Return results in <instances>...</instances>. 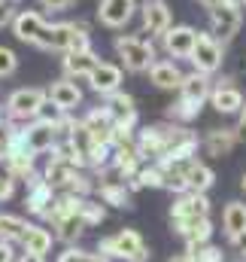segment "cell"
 Returning a JSON list of instances; mask_svg holds the SVG:
<instances>
[{
  "label": "cell",
  "instance_id": "cell-1",
  "mask_svg": "<svg viewBox=\"0 0 246 262\" xmlns=\"http://www.w3.org/2000/svg\"><path fill=\"white\" fill-rule=\"evenodd\" d=\"M210 92H213V79L210 76H204L198 70L185 73L183 85L177 92V101L167 107V122H177V125L194 122L198 113H201V107L210 101Z\"/></svg>",
  "mask_w": 246,
  "mask_h": 262
},
{
  "label": "cell",
  "instance_id": "cell-2",
  "mask_svg": "<svg viewBox=\"0 0 246 262\" xmlns=\"http://www.w3.org/2000/svg\"><path fill=\"white\" fill-rule=\"evenodd\" d=\"M91 46V34L88 25L82 21H49L43 37L37 40V49L43 52H73V49H88Z\"/></svg>",
  "mask_w": 246,
  "mask_h": 262
},
{
  "label": "cell",
  "instance_id": "cell-3",
  "mask_svg": "<svg viewBox=\"0 0 246 262\" xmlns=\"http://www.w3.org/2000/svg\"><path fill=\"white\" fill-rule=\"evenodd\" d=\"M97 253L107 256L110 262H149V244L137 229H119L116 235L101 238Z\"/></svg>",
  "mask_w": 246,
  "mask_h": 262
},
{
  "label": "cell",
  "instance_id": "cell-4",
  "mask_svg": "<svg viewBox=\"0 0 246 262\" xmlns=\"http://www.w3.org/2000/svg\"><path fill=\"white\" fill-rule=\"evenodd\" d=\"M113 49L128 73H149V67L158 61L155 43L143 34H119L113 40Z\"/></svg>",
  "mask_w": 246,
  "mask_h": 262
},
{
  "label": "cell",
  "instance_id": "cell-5",
  "mask_svg": "<svg viewBox=\"0 0 246 262\" xmlns=\"http://www.w3.org/2000/svg\"><path fill=\"white\" fill-rule=\"evenodd\" d=\"M46 104H49L46 89H40V85H28V89H15V92L6 95V101H3V113H6V119H12L15 125H28V122H34V119L43 116Z\"/></svg>",
  "mask_w": 246,
  "mask_h": 262
},
{
  "label": "cell",
  "instance_id": "cell-6",
  "mask_svg": "<svg viewBox=\"0 0 246 262\" xmlns=\"http://www.w3.org/2000/svg\"><path fill=\"white\" fill-rule=\"evenodd\" d=\"M210 210H213V204L204 192H183L170 204V226H174V232H183L191 223L210 220Z\"/></svg>",
  "mask_w": 246,
  "mask_h": 262
},
{
  "label": "cell",
  "instance_id": "cell-7",
  "mask_svg": "<svg viewBox=\"0 0 246 262\" xmlns=\"http://www.w3.org/2000/svg\"><path fill=\"white\" fill-rule=\"evenodd\" d=\"M225 61V43H219L210 31H198V40H194V49L188 55V64L191 70L204 73V76H213Z\"/></svg>",
  "mask_w": 246,
  "mask_h": 262
},
{
  "label": "cell",
  "instance_id": "cell-8",
  "mask_svg": "<svg viewBox=\"0 0 246 262\" xmlns=\"http://www.w3.org/2000/svg\"><path fill=\"white\" fill-rule=\"evenodd\" d=\"M58 140H61V131H58V125H52L49 119H34V122L21 125V131H18V143L31 156H37V159L49 156Z\"/></svg>",
  "mask_w": 246,
  "mask_h": 262
},
{
  "label": "cell",
  "instance_id": "cell-9",
  "mask_svg": "<svg viewBox=\"0 0 246 262\" xmlns=\"http://www.w3.org/2000/svg\"><path fill=\"white\" fill-rule=\"evenodd\" d=\"M170 137H174V122L164 119L158 125H143L137 131V146L146 162H161L170 149Z\"/></svg>",
  "mask_w": 246,
  "mask_h": 262
},
{
  "label": "cell",
  "instance_id": "cell-10",
  "mask_svg": "<svg viewBox=\"0 0 246 262\" xmlns=\"http://www.w3.org/2000/svg\"><path fill=\"white\" fill-rule=\"evenodd\" d=\"M240 28H243V9H237L234 3H222V6H216V9H210V34L219 40V43H231L237 34H240Z\"/></svg>",
  "mask_w": 246,
  "mask_h": 262
},
{
  "label": "cell",
  "instance_id": "cell-11",
  "mask_svg": "<svg viewBox=\"0 0 246 262\" xmlns=\"http://www.w3.org/2000/svg\"><path fill=\"white\" fill-rule=\"evenodd\" d=\"M140 21H143L140 34H149V40H161L174 28V12L164 0H143L140 3Z\"/></svg>",
  "mask_w": 246,
  "mask_h": 262
},
{
  "label": "cell",
  "instance_id": "cell-12",
  "mask_svg": "<svg viewBox=\"0 0 246 262\" xmlns=\"http://www.w3.org/2000/svg\"><path fill=\"white\" fill-rule=\"evenodd\" d=\"M137 9H140V0H101L97 3V21L110 31H122L125 25H131Z\"/></svg>",
  "mask_w": 246,
  "mask_h": 262
},
{
  "label": "cell",
  "instance_id": "cell-13",
  "mask_svg": "<svg viewBox=\"0 0 246 262\" xmlns=\"http://www.w3.org/2000/svg\"><path fill=\"white\" fill-rule=\"evenodd\" d=\"M46 25H49V21H46V15H43L40 9H18L9 28H12V37H15L18 43L37 46V40L43 37Z\"/></svg>",
  "mask_w": 246,
  "mask_h": 262
},
{
  "label": "cell",
  "instance_id": "cell-14",
  "mask_svg": "<svg viewBox=\"0 0 246 262\" xmlns=\"http://www.w3.org/2000/svg\"><path fill=\"white\" fill-rule=\"evenodd\" d=\"M246 98L237 85H231V79H222V82H213V92H210V107L222 116H237L243 110Z\"/></svg>",
  "mask_w": 246,
  "mask_h": 262
},
{
  "label": "cell",
  "instance_id": "cell-15",
  "mask_svg": "<svg viewBox=\"0 0 246 262\" xmlns=\"http://www.w3.org/2000/svg\"><path fill=\"white\" fill-rule=\"evenodd\" d=\"M194 40H198V31L191 25H174L164 37H161V49L167 58L180 61V58H188L191 49H194Z\"/></svg>",
  "mask_w": 246,
  "mask_h": 262
},
{
  "label": "cell",
  "instance_id": "cell-16",
  "mask_svg": "<svg viewBox=\"0 0 246 262\" xmlns=\"http://www.w3.org/2000/svg\"><path fill=\"white\" fill-rule=\"evenodd\" d=\"M46 95H49V104L58 107V110H64V113H76V110L82 107V89H79V82L70 79V76L55 79V82L46 89Z\"/></svg>",
  "mask_w": 246,
  "mask_h": 262
},
{
  "label": "cell",
  "instance_id": "cell-17",
  "mask_svg": "<svg viewBox=\"0 0 246 262\" xmlns=\"http://www.w3.org/2000/svg\"><path fill=\"white\" fill-rule=\"evenodd\" d=\"M122 64H113V61H101V64L91 70V76L85 79L88 82V89L94 92V95H101V98H110L113 92H119L122 89Z\"/></svg>",
  "mask_w": 246,
  "mask_h": 262
},
{
  "label": "cell",
  "instance_id": "cell-18",
  "mask_svg": "<svg viewBox=\"0 0 246 262\" xmlns=\"http://www.w3.org/2000/svg\"><path fill=\"white\" fill-rule=\"evenodd\" d=\"M24 186H28V192H24V207H28V213H34V216H40V220H43V216H46V210L52 207V201H55L58 192L43 180V174H34Z\"/></svg>",
  "mask_w": 246,
  "mask_h": 262
},
{
  "label": "cell",
  "instance_id": "cell-19",
  "mask_svg": "<svg viewBox=\"0 0 246 262\" xmlns=\"http://www.w3.org/2000/svg\"><path fill=\"white\" fill-rule=\"evenodd\" d=\"M82 125L88 128V134L94 137L97 146H113V131H116V119L107 107H91L82 116Z\"/></svg>",
  "mask_w": 246,
  "mask_h": 262
},
{
  "label": "cell",
  "instance_id": "cell-20",
  "mask_svg": "<svg viewBox=\"0 0 246 262\" xmlns=\"http://www.w3.org/2000/svg\"><path fill=\"white\" fill-rule=\"evenodd\" d=\"M183 79H185V70L174 58H158L149 67V82L155 89H161V92H180Z\"/></svg>",
  "mask_w": 246,
  "mask_h": 262
},
{
  "label": "cell",
  "instance_id": "cell-21",
  "mask_svg": "<svg viewBox=\"0 0 246 262\" xmlns=\"http://www.w3.org/2000/svg\"><path fill=\"white\" fill-rule=\"evenodd\" d=\"M97 64H101V55L91 46L88 49H73V52H67L61 58V70H64V76H70V79H88Z\"/></svg>",
  "mask_w": 246,
  "mask_h": 262
},
{
  "label": "cell",
  "instance_id": "cell-22",
  "mask_svg": "<svg viewBox=\"0 0 246 262\" xmlns=\"http://www.w3.org/2000/svg\"><path fill=\"white\" fill-rule=\"evenodd\" d=\"M104 107L113 113V119H116V125H128V128H137V119H140V113H137V101H134V95H128V92H113L110 98H104Z\"/></svg>",
  "mask_w": 246,
  "mask_h": 262
},
{
  "label": "cell",
  "instance_id": "cell-23",
  "mask_svg": "<svg viewBox=\"0 0 246 262\" xmlns=\"http://www.w3.org/2000/svg\"><path fill=\"white\" fill-rule=\"evenodd\" d=\"M76 171H82V168H76V165H70V162H64V159H55V156H49V162L40 168L43 180H46L55 192H67V189H70Z\"/></svg>",
  "mask_w": 246,
  "mask_h": 262
},
{
  "label": "cell",
  "instance_id": "cell-24",
  "mask_svg": "<svg viewBox=\"0 0 246 262\" xmlns=\"http://www.w3.org/2000/svg\"><path fill=\"white\" fill-rule=\"evenodd\" d=\"M240 143L237 131L234 128H210L201 137V149L213 159H222V156H231V149Z\"/></svg>",
  "mask_w": 246,
  "mask_h": 262
},
{
  "label": "cell",
  "instance_id": "cell-25",
  "mask_svg": "<svg viewBox=\"0 0 246 262\" xmlns=\"http://www.w3.org/2000/svg\"><path fill=\"white\" fill-rule=\"evenodd\" d=\"M64 137H67V140H70V146L76 149V156H79L82 168H91V165H94V152H97L101 146L94 143V137H91V134H88V128L82 125V119H76Z\"/></svg>",
  "mask_w": 246,
  "mask_h": 262
},
{
  "label": "cell",
  "instance_id": "cell-26",
  "mask_svg": "<svg viewBox=\"0 0 246 262\" xmlns=\"http://www.w3.org/2000/svg\"><path fill=\"white\" fill-rule=\"evenodd\" d=\"M52 244H55V232L49 226H40V223H31L24 238H21V253H37V256H46L52 253Z\"/></svg>",
  "mask_w": 246,
  "mask_h": 262
},
{
  "label": "cell",
  "instance_id": "cell-27",
  "mask_svg": "<svg viewBox=\"0 0 246 262\" xmlns=\"http://www.w3.org/2000/svg\"><path fill=\"white\" fill-rule=\"evenodd\" d=\"M82 207V204H79ZM52 232H55V241H61V244H76L85 232H88V223L82 220V210H76V213H67V216H61L58 223H52L49 226Z\"/></svg>",
  "mask_w": 246,
  "mask_h": 262
},
{
  "label": "cell",
  "instance_id": "cell-28",
  "mask_svg": "<svg viewBox=\"0 0 246 262\" xmlns=\"http://www.w3.org/2000/svg\"><path fill=\"white\" fill-rule=\"evenodd\" d=\"M177 235L183 238L185 253H198L201 247L213 244V220H201V223H191L188 229H183V232H177Z\"/></svg>",
  "mask_w": 246,
  "mask_h": 262
},
{
  "label": "cell",
  "instance_id": "cell-29",
  "mask_svg": "<svg viewBox=\"0 0 246 262\" xmlns=\"http://www.w3.org/2000/svg\"><path fill=\"white\" fill-rule=\"evenodd\" d=\"M213 183H216V174H213V168L207 165V162H201V159H194L191 165H188V174H185V186H188V192H210L213 189Z\"/></svg>",
  "mask_w": 246,
  "mask_h": 262
},
{
  "label": "cell",
  "instance_id": "cell-30",
  "mask_svg": "<svg viewBox=\"0 0 246 262\" xmlns=\"http://www.w3.org/2000/svg\"><path fill=\"white\" fill-rule=\"evenodd\" d=\"M222 232L228 238L246 232V201H228L222 210Z\"/></svg>",
  "mask_w": 246,
  "mask_h": 262
},
{
  "label": "cell",
  "instance_id": "cell-31",
  "mask_svg": "<svg viewBox=\"0 0 246 262\" xmlns=\"http://www.w3.org/2000/svg\"><path fill=\"white\" fill-rule=\"evenodd\" d=\"M131 189L134 192L137 189H164V171H161V165L158 162H143L140 171H137V177H134V183H131Z\"/></svg>",
  "mask_w": 246,
  "mask_h": 262
},
{
  "label": "cell",
  "instance_id": "cell-32",
  "mask_svg": "<svg viewBox=\"0 0 246 262\" xmlns=\"http://www.w3.org/2000/svg\"><path fill=\"white\" fill-rule=\"evenodd\" d=\"M28 220L18 216V213H0V241L6 244H21L24 232H28Z\"/></svg>",
  "mask_w": 246,
  "mask_h": 262
},
{
  "label": "cell",
  "instance_id": "cell-33",
  "mask_svg": "<svg viewBox=\"0 0 246 262\" xmlns=\"http://www.w3.org/2000/svg\"><path fill=\"white\" fill-rule=\"evenodd\" d=\"M15 183H18V177L12 171V162L6 152H0V201H9L15 195Z\"/></svg>",
  "mask_w": 246,
  "mask_h": 262
},
{
  "label": "cell",
  "instance_id": "cell-34",
  "mask_svg": "<svg viewBox=\"0 0 246 262\" xmlns=\"http://www.w3.org/2000/svg\"><path fill=\"white\" fill-rule=\"evenodd\" d=\"M82 220L88 223V229L91 226H101L104 220H107V207H104V201H97L94 195H88V198H82Z\"/></svg>",
  "mask_w": 246,
  "mask_h": 262
},
{
  "label": "cell",
  "instance_id": "cell-35",
  "mask_svg": "<svg viewBox=\"0 0 246 262\" xmlns=\"http://www.w3.org/2000/svg\"><path fill=\"white\" fill-rule=\"evenodd\" d=\"M55 262H110V259L101 256L97 250H82V247L70 244V247H64L61 253H58V259Z\"/></svg>",
  "mask_w": 246,
  "mask_h": 262
},
{
  "label": "cell",
  "instance_id": "cell-36",
  "mask_svg": "<svg viewBox=\"0 0 246 262\" xmlns=\"http://www.w3.org/2000/svg\"><path fill=\"white\" fill-rule=\"evenodd\" d=\"M18 131H21V125H15L12 119L0 116V152H6V149L12 146V140L18 137Z\"/></svg>",
  "mask_w": 246,
  "mask_h": 262
},
{
  "label": "cell",
  "instance_id": "cell-37",
  "mask_svg": "<svg viewBox=\"0 0 246 262\" xmlns=\"http://www.w3.org/2000/svg\"><path fill=\"white\" fill-rule=\"evenodd\" d=\"M18 70V55L9 49V46H0V79L12 76Z\"/></svg>",
  "mask_w": 246,
  "mask_h": 262
},
{
  "label": "cell",
  "instance_id": "cell-38",
  "mask_svg": "<svg viewBox=\"0 0 246 262\" xmlns=\"http://www.w3.org/2000/svg\"><path fill=\"white\" fill-rule=\"evenodd\" d=\"M194 262H225V253H222V247H216V244H207V247H201L198 253H191Z\"/></svg>",
  "mask_w": 246,
  "mask_h": 262
},
{
  "label": "cell",
  "instance_id": "cell-39",
  "mask_svg": "<svg viewBox=\"0 0 246 262\" xmlns=\"http://www.w3.org/2000/svg\"><path fill=\"white\" fill-rule=\"evenodd\" d=\"M40 3V9H46V12H67L76 0H37Z\"/></svg>",
  "mask_w": 246,
  "mask_h": 262
},
{
  "label": "cell",
  "instance_id": "cell-40",
  "mask_svg": "<svg viewBox=\"0 0 246 262\" xmlns=\"http://www.w3.org/2000/svg\"><path fill=\"white\" fill-rule=\"evenodd\" d=\"M15 6H12V0H0V28H6V25H12V18H15Z\"/></svg>",
  "mask_w": 246,
  "mask_h": 262
},
{
  "label": "cell",
  "instance_id": "cell-41",
  "mask_svg": "<svg viewBox=\"0 0 246 262\" xmlns=\"http://www.w3.org/2000/svg\"><path fill=\"white\" fill-rule=\"evenodd\" d=\"M228 244H231V250H234V253H240V256L246 259V232L234 235V238H228Z\"/></svg>",
  "mask_w": 246,
  "mask_h": 262
},
{
  "label": "cell",
  "instance_id": "cell-42",
  "mask_svg": "<svg viewBox=\"0 0 246 262\" xmlns=\"http://www.w3.org/2000/svg\"><path fill=\"white\" fill-rule=\"evenodd\" d=\"M234 131H237L240 143H246V104H243V110L237 113V125H234Z\"/></svg>",
  "mask_w": 246,
  "mask_h": 262
},
{
  "label": "cell",
  "instance_id": "cell-43",
  "mask_svg": "<svg viewBox=\"0 0 246 262\" xmlns=\"http://www.w3.org/2000/svg\"><path fill=\"white\" fill-rule=\"evenodd\" d=\"M0 262H15V250L6 241H0Z\"/></svg>",
  "mask_w": 246,
  "mask_h": 262
},
{
  "label": "cell",
  "instance_id": "cell-44",
  "mask_svg": "<svg viewBox=\"0 0 246 262\" xmlns=\"http://www.w3.org/2000/svg\"><path fill=\"white\" fill-rule=\"evenodd\" d=\"M15 262H46V256H37V253H21Z\"/></svg>",
  "mask_w": 246,
  "mask_h": 262
},
{
  "label": "cell",
  "instance_id": "cell-45",
  "mask_svg": "<svg viewBox=\"0 0 246 262\" xmlns=\"http://www.w3.org/2000/svg\"><path fill=\"white\" fill-rule=\"evenodd\" d=\"M198 6H204V9H216V6H222L225 0H194Z\"/></svg>",
  "mask_w": 246,
  "mask_h": 262
},
{
  "label": "cell",
  "instance_id": "cell-46",
  "mask_svg": "<svg viewBox=\"0 0 246 262\" xmlns=\"http://www.w3.org/2000/svg\"><path fill=\"white\" fill-rule=\"evenodd\" d=\"M167 262H194V256L191 253H180V256H170Z\"/></svg>",
  "mask_w": 246,
  "mask_h": 262
},
{
  "label": "cell",
  "instance_id": "cell-47",
  "mask_svg": "<svg viewBox=\"0 0 246 262\" xmlns=\"http://www.w3.org/2000/svg\"><path fill=\"white\" fill-rule=\"evenodd\" d=\"M228 3H234L237 9H246V0H228Z\"/></svg>",
  "mask_w": 246,
  "mask_h": 262
},
{
  "label": "cell",
  "instance_id": "cell-48",
  "mask_svg": "<svg viewBox=\"0 0 246 262\" xmlns=\"http://www.w3.org/2000/svg\"><path fill=\"white\" fill-rule=\"evenodd\" d=\"M240 189H243V195H246V174L240 177Z\"/></svg>",
  "mask_w": 246,
  "mask_h": 262
},
{
  "label": "cell",
  "instance_id": "cell-49",
  "mask_svg": "<svg viewBox=\"0 0 246 262\" xmlns=\"http://www.w3.org/2000/svg\"><path fill=\"white\" fill-rule=\"evenodd\" d=\"M0 116H6V113H3V104H0Z\"/></svg>",
  "mask_w": 246,
  "mask_h": 262
},
{
  "label": "cell",
  "instance_id": "cell-50",
  "mask_svg": "<svg viewBox=\"0 0 246 262\" xmlns=\"http://www.w3.org/2000/svg\"><path fill=\"white\" fill-rule=\"evenodd\" d=\"M12 3H18V0H12Z\"/></svg>",
  "mask_w": 246,
  "mask_h": 262
}]
</instances>
